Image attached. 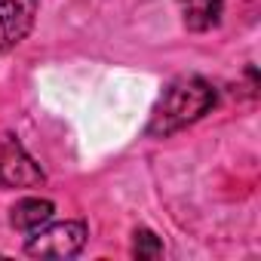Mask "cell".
Wrapping results in <instances>:
<instances>
[{
    "label": "cell",
    "instance_id": "cell-1",
    "mask_svg": "<svg viewBox=\"0 0 261 261\" xmlns=\"http://www.w3.org/2000/svg\"><path fill=\"white\" fill-rule=\"evenodd\" d=\"M215 101H218V92L209 80H203L197 74L175 77L154 105L148 133L157 139H166V136L178 133V129L197 123L200 117H206L215 108Z\"/></svg>",
    "mask_w": 261,
    "mask_h": 261
},
{
    "label": "cell",
    "instance_id": "cell-2",
    "mask_svg": "<svg viewBox=\"0 0 261 261\" xmlns=\"http://www.w3.org/2000/svg\"><path fill=\"white\" fill-rule=\"evenodd\" d=\"M86 224L83 221H56V224H40L31 230L25 243V255L31 258H74L86 246Z\"/></svg>",
    "mask_w": 261,
    "mask_h": 261
},
{
    "label": "cell",
    "instance_id": "cell-3",
    "mask_svg": "<svg viewBox=\"0 0 261 261\" xmlns=\"http://www.w3.org/2000/svg\"><path fill=\"white\" fill-rule=\"evenodd\" d=\"M43 169L31 160L13 133H0V185L7 188H37L43 185Z\"/></svg>",
    "mask_w": 261,
    "mask_h": 261
},
{
    "label": "cell",
    "instance_id": "cell-4",
    "mask_svg": "<svg viewBox=\"0 0 261 261\" xmlns=\"http://www.w3.org/2000/svg\"><path fill=\"white\" fill-rule=\"evenodd\" d=\"M37 7H40V0H0V31H4L7 49L19 46L31 34Z\"/></svg>",
    "mask_w": 261,
    "mask_h": 261
},
{
    "label": "cell",
    "instance_id": "cell-5",
    "mask_svg": "<svg viewBox=\"0 0 261 261\" xmlns=\"http://www.w3.org/2000/svg\"><path fill=\"white\" fill-rule=\"evenodd\" d=\"M53 212H56V206L49 203V200H40V197H25V200H19L16 206H13V215H10V221H13V227L16 230H37L40 224H46V221H53Z\"/></svg>",
    "mask_w": 261,
    "mask_h": 261
},
{
    "label": "cell",
    "instance_id": "cell-6",
    "mask_svg": "<svg viewBox=\"0 0 261 261\" xmlns=\"http://www.w3.org/2000/svg\"><path fill=\"white\" fill-rule=\"evenodd\" d=\"M224 0H181V16L188 31H209L221 22Z\"/></svg>",
    "mask_w": 261,
    "mask_h": 261
},
{
    "label": "cell",
    "instance_id": "cell-7",
    "mask_svg": "<svg viewBox=\"0 0 261 261\" xmlns=\"http://www.w3.org/2000/svg\"><path fill=\"white\" fill-rule=\"evenodd\" d=\"M133 255L136 258H160L163 255V243L154 230H136L133 240Z\"/></svg>",
    "mask_w": 261,
    "mask_h": 261
}]
</instances>
